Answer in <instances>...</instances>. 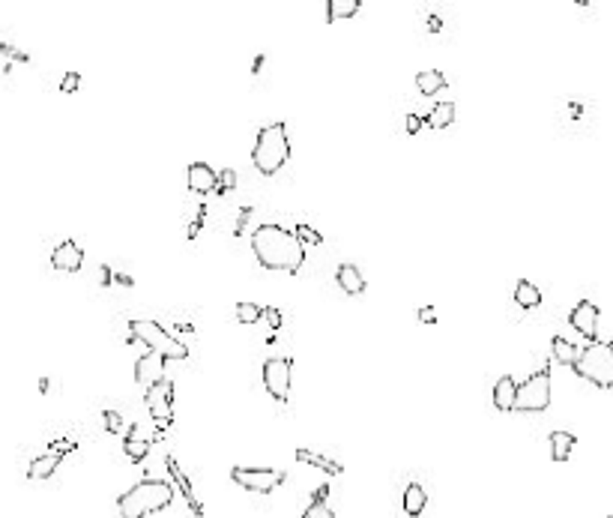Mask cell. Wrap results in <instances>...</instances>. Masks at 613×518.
<instances>
[{"label": "cell", "instance_id": "obj_1", "mask_svg": "<svg viewBox=\"0 0 613 518\" xmlns=\"http://www.w3.org/2000/svg\"><path fill=\"white\" fill-rule=\"evenodd\" d=\"M252 249L260 267L279 270V273H299L305 264V246L294 231H287L282 225H260L252 234Z\"/></svg>", "mask_w": 613, "mask_h": 518}, {"label": "cell", "instance_id": "obj_2", "mask_svg": "<svg viewBox=\"0 0 613 518\" xmlns=\"http://www.w3.org/2000/svg\"><path fill=\"white\" fill-rule=\"evenodd\" d=\"M174 500V482L168 480H141L117 500L120 518H147L171 507Z\"/></svg>", "mask_w": 613, "mask_h": 518}, {"label": "cell", "instance_id": "obj_3", "mask_svg": "<svg viewBox=\"0 0 613 518\" xmlns=\"http://www.w3.org/2000/svg\"><path fill=\"white\" fill-rule=\"evenodd\" d=\"M290 159V141H287V126L284 123H272L257 132L255 150H252V162L264 177L279 174L284 162Z\"/></svg>", "mask_w": 613, "mask_h": 518}, {"label": "cell", "instance_id": "obj_4", "mask_svg": "<svg viewBox=\"0 0 613 518\" xmlns=\"http://www.w3.org/2000/svg\"><path fill=\"white\" fill-rule=\"evenodd\" d=\"M129 333H132V339H129V342H144L153 354L165 356V359H186L188 356L186 342H180V339H174L171 333H165V327L156 324V321L132 318V321H129Z\"/></svg>", "mask_w": 613, "mask_h": 518}, {"label": "cell", "instance_id": "obj_5", "mask_svg": "<svg viewBox=\"0 0 613 518\" xmlns=\"http://www.w3.org/2000/svg\"><path fill=\"white\" fill-rule=\"evenodd\" d=\"M575 371L602 390H613V342H592L583 348Z\"/></svg>", "mask_w": 613, "mask_h": 518}, {"label": "cell", "instance_id": "obj_6", "mask_svg": "<svg viewBox=\"0 0 613 518\" xmlns=\"http://www.w3.org/2000/svg\"><path fill=\"white\" fill-rule=\"evenodd\" d=\"M550 405V369H538L535 375H530L518 386V398H515V411L521 413H542Z\"/></svg>", "mask_w": 613, "mask_h": 518}, {"label": "cell", "instance_id": "obj_7", "mask_svg": "<svg viewBox=\"0 0 613 518\" xmlns=\"http://www.w3.org/2000/svg\"><path fill=\"white\" fill-rule=\"evenodd\" d=\"M230 480L240 488H245V492L270 495L279 485H284V470H279V467H233Z\"/></svg>", "mask_w": 613, "mask_h": 518}, {"label": "cell", "instance_id": "obj_8", "mask_svg": "<svg viewBox=\"0 0 613 518\" xmlns=\"http://www.w3.org/2000/svg\"><path fill=\"white\" fill-rule=\"evenodd\" d=\"M264 386L275 401L290 398V359L287 356H270L264 363Z\"/></svg>", "mask_w": 613, "mask_h": 518}, {"label": "cell", "instance_id": "obj_9", "mask_svg": "<svg viewBox=\"0 0 613 518\" xmlns=\"http://www.w3.org/2000/svg\"><path fill=\"white\" fill-rule=\"evenodd\" d=\"M144 405H147L150 416L159 423V426H168L171 423V413H174V384L165 378L159 381L156 386H150L147 393H144Z\"/></svg>", "mask_w": 613, "mask_h": 518}, {"label": "cell", "instance_id": "obj_10", "mask_svg": "<svg viewBox=\"0 0 613 518\" xmlns=\"http://www.w3.org/2000/svg\"><path fill=\"white\" fill-rule=\"evenodd\" d=\"M568 324H572L583 339L598 342V306L592 300H580V303L572 309V314H568Z\"/></svg>", "mask_w": 613, "mask_h": 518}, {"label": "cell", "instance_id": "obj_11", "mask_svg": "<svg viewBox=\"0 0 613 518\" xmlns=\"http://www.w3.org/2000/svg\"><path fill=\"white\" fill-rule=\"evenodd\" d=\"M165 467H168V473H171V482L180 488L183 492V497H186V503H188V509H192V515H198V518H203V500L198 497V492H195V485H192V480L183 473V467H180V462L174 455H168L165 458Z\"/></svg>", "mask_w": 613, "mask_h": 518}, {"label": "cell", "instance_id": "obj_12", "mask_svg": "<svg viewBox=\"0 0 613 518\" xmlns=\"http://www.w3.org/2000/svg\"><path fill=\"white\" fill-rule=\"evenodd\" d=\"M81 264H84V249L72 240H63L60 246L51 252V267L60 270V273H78Z\"/></svg>", "mask_w": 613, "mask_h": 518}, {"label": "cell", "instance_id": "obj_13", "mask_svg": "<svg viewBox=\"0 0 613 518\" xmlns=\"http://www.w3.org/2000/svg\"><path fill=\"white\" fill-rule=\"evenodd\" d=\"M135 381L144 386H156L159 381H165V356L159 354H144L135 363Z\"/></svg>", "mask_w": 613, "mask_h": 518}, {"label": "cell", "instance_id": "obj_14", "mask_svg": "<svg viewBox=\"0 0 613 518\" xmlns=\"http://www.w3.org/2000/svg\"><path fill=\"white\" fill-rule=\"evenodd\" d=\"M186 174H188V189L192 192H215L218 189V174L207 162H192Z\"/></svg>", "mask_w": 613, "mask_h": 518}, {"label": "cell", "instance_id": "obj_15", "mask_svg": "<svg viewBox=\"0 0 613 518\" xmlns=\"http://www.w3.org/2000/svg\"><path fill=\"white\" fill-rule=\"evenodd\" d=\"M515 398H518V384L512 375H503L497 384H494V408L500 413L515 411Z\"/></svg>", "mask_w": 613, "mask_h": 518}, {"label": "cell", "instance_id": "obj_16", "mask_svg": "<svg viewBox=\"0 0 613 518\" xmlns=\"http://www.w3.org/2000/svg\"><path fill=\"white\" fill-rule=\"evenodd\" d=\"M60 462H63V455L60 453H42V455H36L33 462H31V467H27V480H48L51 473L60 467Z\"/></svg>", "mask_w": 613, "mask_h": 518}, {"label": "cell", "instance_id": "obj_17", "mask_svg": "<svg viewBox=\"0 0 613 518\" xmlns=\"http://www.w3.org/2000/svg\"><path fill=\"white\" fill-rule=\"evenodd\" d=\"M335 282H339V287L350 297H359L365 291V279H362V273L353 264H341L339 273H335Z\"/></svg>", "mask_w": 613, "mask_h": 518}, {"label": "cell", "instance_id": "obj_18", "mask_svg": "<svg viewBox=\"0 0 613 518\" xmlns=\"http://www.w3.org/2000/svg\"><path fill=\"white\" fill-rule=\"evenodd\" d=\"M123 453L132 458V462H144L150 453V438L141 435V426H132L129 428V435L123 438Z\"/></svg>", "mask_w": 613, "mask_h": 518}, {"label": "cell", "instance_id": "obj_19", "mask_svg": "<svg viewBox=\"0 0 613 518\" xmlns=\"http://www.w3.org/2000/svg\"><path fill=\"white\" fill-rule=\"evenodd\" d=\"M297 462L311 465V467H317V470L329 473V477H341V473H344V467H341L339 462H332V458L320 455V453H314V450H297Z\"/></svg>", "mask_w": 613, "mask_h": 518}, {"label": "cell", "instance_id": "obj_20", "mask_svg": "<svg viewBox=\"0 0 613 518\" xmlns=\"http://www.w3.org/2000/svg\"><path fill=\"white\" fill-rule=\"evenodd\" d=\"M425 507H428V492L419 482H410L404 488V512L410 518H419L425 512Z\"/></svg>", "mask_w": 613, "mask_h": 518}, {"label": "cell", "instance_id": "obj_21", "mask_svg": "<svg viewBox=\"0 0 613 518\" xmlns=\"http://www.w3.org/2000/svg\"><path fill=\"white\" fill-rule=\"evenodd\" d=\"M550 354H553V359L557 363H563V366H577V359H580V348L575 342H568V339H563V336H553V342H550Z\"/></svg>", "mask_w": 613, "mask_h": 518}, {"label": "cell", "instance_id": "obj_22", "mask_svg": "<svg viewBox=\"0 0 613 518\" xmlns=\"http://www.w3.org/2000/svg\"><path fill=\"white\" fill-rule=\"evenodd\" d=\"M416 88H419V93L434 96V93H440L446 88V75L440 69H422L416 75Z\"/></svg>", "mask_w": 613, "mask_h": 518}, {"label": "cell", "instance_id": "obj_23", "mask_svg": "<svg viewBox=\"0 0 613 518\" xmlns=\"http://www.w3.org/2000/svg\"><path fill=\"white\" fill-rule=\"evenodd\" d=\"M515 303L523 306V309L542 306V291H538V287H535L530 279H521V282L515 285Z\"/></svg>", "mask_w": 613, "mask_h": 518}, {"label": "cell", "instance_id": "obj_24", "mask_svg": "<svg viewBox=\"0 0 613 518\" xmlns=\"http://www.w3.org/2000/svg\"><path fill=\"white\" fill-rule=\"evenodd\" d=\"M452 120H455V102H437V105L428 111L425 126H431V129H446V126H452Z\"/></svg>", "mask_w": 613, "mask_h": 518}, {"label": "cell", "instance_id": "obj_25", "mask_svg": "<svg viewBox=\"0 0 613 518\" xmlns=\"http://www.w3.org/2000/svg\"><path fill=\"white\" fill-rule=\"evenodd\" d=\"M326 495H329V488H326V485H324V488H317V495L309 500V507H305L302 518H335L332 507L326 503Z\"/></svg>", "mask_w": 613, "mask_h": 518}, {"label": "cell", "instance_id": "obj_26", "mask_svg": "<svg viewBox=\"0 0 613 518\" xmlns=\"http://www.w3.org/2000/svg\"><path fill=\"white\" fill-rule=\"evenodd\" d=\"M572 447H575V435H572V431H553V435H550V455H553V462H565V458L572 455Z\"/></svg>", "mask_w": 613, "mask_h": 518}, {"label": "cell", "instance_id": "obj_27", "mask_svg": "<svg viewBox=\"0 0 613 518\" xmlns=\"http://www.w3.org/2000/svg\"><path fill=\"white\" fill-rule=\"evenodd\" d=\"M359 0H329L326 4V18L335 21V18H350L359 12Z\"/></svg>", "mask_w": 613, "mask_h": 518}, {"label": "cell", "instance_id": "obj_28", "mask_svg": "<svg viewBox=\"0 0 613 518\" xmlns=\"http://www.w3.org/2000/svg\"><path fill=\"white\" fill-rule=\"evenodd\" d=\"M264 318V309L257 303H237V321L240 324H257Z\"/></svg>", "mask_w": 613, "mask_h": 518}, {"label": "cell", "instance_id": "obj_29", "mask_svg": "<svg viewBox=\"0 0 613 518\" xmlns=\"http://www.w3.org/2000/svg\"><path fill=\"white\" fill-rule=\"evenodd\" d=\"M297 237H299V243L305 246V243H311V246H320V243H324V237H320L317 231H311L309 225H297V231H294Z\"/></svg>", "mask_w": 613, "mask_h": 518}, {"label": "cell", "instance_id": "obj_30", "mask_svg": "<svg viewBox=\"0 0 613 518\" xmlns=\"http://www.w3.org/2000/svg\"><path fill=\"white\" fill-rule=\"evenodd\" d=\"M102 416H105V428L111 431V435H117V431L123 428V416L117 413V411H105V413H102Z\"/></svg>", "mask_w": 613, "mask_h": 518}, {"label": "cell", "instance_id": "obj_31", "mask_svg": "<svg viewBox=\"0 0 613 518\" xmlns=\"http://www.w3.org/2000/svg\"><path fill=\"white\" fill-rule=\"evenodd\" d=\"M422 126H425V117H419V114H407V117H404V129L410 135H416Z\"/></svg>", "mask_w": 613, "mask_h": 518}, {"label": "cell", "instance_id": "obj_32", "mask_svg": "<svg viewBox=\"0 0 613 518\" xmlns=\"http://www.w3.org/2000/svg\"><path fill=\"white\" fill-rule=\"evenodd\" d=\"M60 90H63V93L78 90V72H66V75H63V84H60Z\"/></svg>", "mask_w": 613, "mask_h": 518}, {"label": "cell", "instance_id": "obj_33", "mask_svg": "<svg viewBox=\"0 0 613 518\" xmlns=\"http://www.w3.org/2000/svg\"><path fill=\"white\" fill-rule=\"evenodd\" d=\"M228 186H233V171H222V174H218V189L215 192H225Z\"/></svg>", "mask_w": 613, "mask_h": 518}, {"label": "cell", "instance_id": "obj_34", "mask_svg": "<svg viewBox=\"0 0 613 518\" xmlns=\"http://www.w3.org/2000/svg\"><path fill=\"white\" fill-rule=\"evenodd\" d=\"M264 314H267V321H270V327H272V329H279V327H282V314H279V309H264Z\"/></svg>", "mask_w": 613, "mask_h": 518}, {"label": "cell", "instance_id": "obj_35", "mask_svg": "<svg viewBox=\"0 0 613 518\" xmlns=\"http://www.w3.org/2000/svg\"><path fill=\"white\" fill-rule=\"evenodd\" d=\"M419 321H422V324H434V321H437V318H434V309H431V306H422V309H419Z\"/></svg>", "mask_w": 613, "mask_h": 518}, {"label": "cell", "instance_id": "obj_36", "mask_svg": "<svg viewBox=\"0 0 613 518\" xmlns=\"http://www.w3.org/2000/svg\"><path fill=\"white\" fill-rule=\"evenodd\" d=\"M607 518H613V512H610V515H607Z\"/></svg>", "mask_w": 613, "mask_h": 518}]
</instances>
